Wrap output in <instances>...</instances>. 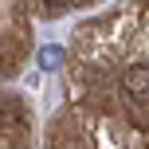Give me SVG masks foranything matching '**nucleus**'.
I'll return each instance as SVG.
<instances>
[{
    "mask_svg": "<svg viewBox=\"0 0 149 149\" xmlns=\"http://www.w3.org/2000/svg\"><path fill=\"white\" fill-rule=\"evenodd\" d=\"M122 86H126V94L134 98V102L149 106V67L145 63H130V67L122 71Z\"/></svg>",
    "mask_w": 149,
    "mask_h": 149,
    "instance_id": "obj_1",
    "label": "nucleus"
},
{
    "mask_svg": "<svg viewBox=\"0 0 149 149\" xmlns=\"http://www.w3.org/2000/svg\"><path fill=\"white\" fill-rule=\"evenodd\" d=\"M39 59H43V67H55V63L63 59V51H59V47H43V51H39Z\"/></svg>",
    "mask_w": 149,
    "mask_h": 149,
    "instance_id": "obj_2",
    "label": "nucleus"
}]
</instances>
